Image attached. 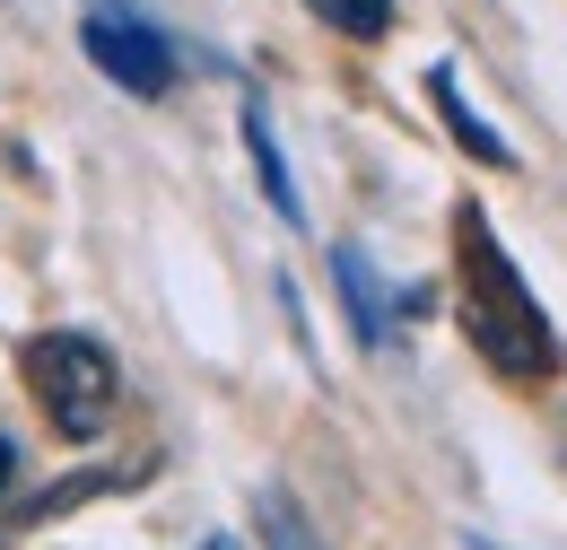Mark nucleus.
I'll return each instance as SVG.
<instances>
[{"instance_id":"f8f14e48","label":"nucleus","mask_w":567,"mask_h":550,"mask_svg":"<svg viewBox=\"0 0 567 550\" xmlns=\"http://www.w3.org/2000/svg\"><path fill=\"white\" fill-rule=\"evenodd\" d=\"M0 550H9V542H0Z\"/></svg>"},{"instance_id":"423d86ee","label":"nucleus","mask_w":567,"mask_h":550,"mask_svg":"<svg viewBox=\"0 0 567 550\" xmlns=\"http://www.w3.org/2000/svg\"><path fill=\"white\" fill-rule=\"evenodd\" d=\"M236 132H245V157H254V184H262V202H271V218H288V227H306V193H297V175H288V149H280V132H271V105H262V96H245V114H236Z\"/></svg>"},{"instance_id":"f03ea898","label":"nucleus","mask_w":567,"mask_h":550,"mask_svg":"<svg viewBox=\"0 0 567 550\" xmlns=\"http://www.w3.org/2000/svg\"><path fill=\"white\" fill-rule=\"evenodd\" d=\"M18 367H27V394L44 403L62 446H96L105 437V419L123 403V367H114V349L96 333H35Z\"/></svg>"},{"instance_id":"7ed1b4c3","label":"nucleus","mask_w":567,"mask_h":550,"mask_svg":"<svg viewBox=\"0 0 567 550\" xmlns=\"http://www.w3.org/2000/svg\"><path fill=\"white\" fill-rule=\"evenodd\" d=\"M79 53L105 70L123 96H141V105L175 96V79H184L175 35H166L157 18H141L132 0H87V9H79Z\"/></svg>"},{"instance_id":"20e7f679","label":"nucleus","mask_w":567,"mask_h":550,"mask_svg":"<svg viewBox=\"0 0 567 550\" xmlns=\"http://www.w3.org/2000/svg\"><path fill=\"white\" fill-rule=\"evenodd\" d=\"M332 288H341V315H350L358 349H384L393 342V288L375 279V263H367V245H332Z\"/></svg>"},{"instance_id":"f257e3e1","label":"nucleus","mask_w":567,"mask_h":550,"mask_svg":"<svg viewBox=\"0 0 567 550\" xmlns=\"http://www.w3.org/2000/svg\"><path fill=\"white\" fill-rule=\"evenodd\" d=\"M454 272H463V342L489 358L506 385H550L559 376V333L533 297V279L515 272L506 236L489 227V210H454Z\"/></svg>"},{"instance_id":"9d476101","label":"nucleus","mask_w":567,"mask_h":550,"mask_svg":"<svg viewBox=\"0 0 567 550\" xmlns=\"http://www.w3.org/2000/svg\"><path fill=\"white\" fill-rule=\"evenodd\" d=\"M202 550H236V542H227V533H210V542H202Z\"/></svg>"},{"instance_id":"0eeeda50","label":"nucleus","mask_w":567,"mask_h":550,"mask_svg":"<svg viewBox=\"0 0 567 550\" xmlns=\"http://www.w3.org/2000/svg\"><path fill=\"white\" fill-rule=\"evenodd\" d=\"M254 516H262V550H332L315 524H306V507H297L288 489H262V498H254Z\"/></svg>"},{"instance_id":"6e6552de","label":"nucleus","mask_w":567,"mask_h":550,"mask_svg":"<svg viewBox=\"0 0 567 550\" xmlns=\"http://www.w3.org/2000/svg\"><path fill=\"white\" fill-rule=\"evenodd\" d=\"M332 35H350V44H384L393 35V0H306Z\"/></svg>"},{"instance_id":"9b49d317","label":"nucleus","mask_w":567,"mask_h":550,"mask_svg":"<svg viewBox=\"0 0 567 550\" xmlns=\"http://www.w3.org/2000/svg\"><path fill=\"white\" fill-rule=\"evenodd\" d=\"M472 550H497V542H472Z\"/></svg>"},{"instance_id":"39448f33","label":"nucleus","mask_w":567,"mask_h":550,"mask_svg":"<svg viewBox=\"0 0 567 550\" xmlns=\"http://www.w3.org/2000/svg\"><path fill=\"white\" fill-rule=\"evenodd\" d=\"M427 105H436V123L454 132V149H472L481 166H515V140L463 96V70H454V62H427Z\"/></svg>"},{"instance_id":"1a4fd4ad","label":"nucleus","mask_w":567,"mask_h":550,"mask_svg":"<svg viewBox=\"0 0 567 550\" xmlns=\"http://www.w3.org/2000/svg\"><path fill=\"white\" fill-rule=\"evenodd\" d=\"M18 481V446H9V437H0V489Z\"/></svg>"}]
</instances>
